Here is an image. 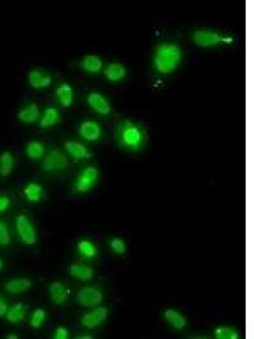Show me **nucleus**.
<instances>
[{
    "instance_id": "423d86ee",
    "label": "nucleus",
    "mask_w": 254,
    "mask_h": 339,
    "mask_svg": "<svg viewBox=\"0 0 254 339\" xmlns=\"http://www.w3.org/2000/svg\"><path fill=\"white\" fill-rule=\"evenodd\" d=\"M97 178H99V171L94 167H88L82 175L78 176V181H76V192H88L92 187L97 183Z\"/></svg>"
},
{
    "instance_id": "7ed1b4c3",
    "label": "nucleus",
    "mask_w": 254,
    "mask_h": 339,
    "mask_svg": "<svg viewBox=\"0 0 254 339\" xmlns=\"http://www.w3.org/2000/svg\"><path fill=\"white\" fill-rule=\"evenodd\" d=\"M193 41H195L197 46L212 48V46H217V44H220V43L231 44L232 38H222V36L217 34V32H213V31H197V32H193Z\"/></svg>"
},
{
    "instance_id": "cd10ccee",
    "label": "nucleus",
    "mask_w": 254,
    "mask_h": 339,
    "mask_svg": "<svg viewBox=\"0 0 254 339\" xmlns=\"http://www.w3.org/2000/svg\"><path fill=\"white\" fill-rule=\"evenodd\" d=\"M44 319H46V312L41 309H38L34 314H32V319H31V326L32 328H41V324L44 322Z\"/></svg>"
},
{
    "instance_id": "4468645a",
    "label": "nucleus",
    "mask_w": 254,
    "mask_h": 339,
    "mask_svg": "<svg viewBox=\"0 0 254 339\" xmlns=\"http://www.w3.org/2000/svg\"><path fill=\"white\" fill-rule=\"evenodd\" d=\"M39 115V109L36 104H29L27 107H24L21 112H19V120H22V122H34L36 119H38Z\"/></svg>"
},
{
    "instance_id": "2eb2a0df",
    "label": "nucleus",
    "mask_w": 254,
    "mask_h": 339,
    "mask_svg": "<svg viewBox=\"0 0 254 339\" xmlns=\"http://www.w3.org/2000/svg\"><path fill=\"white\" fill-rule=\"evenodd\" d=\"M71 277L78 278V280H90L94 277V270L87 265H73L70 268Z\"/></svg>"
},
{
    "instance_id": "20e7f679",
    "label": "nucleus",
    "mask_w": 254,
    "mask_h": 339,
    "mask_svg": "<svg viewBox=\"0 0 254 339\" xmlns=\"http://www.w3.org/2000/svg\"><path fill=\"white\" fill-rule=\"evenodd\" d=\"M15 226H17V232H19V236H21L24 244L36 243V231H34V227H32L31 221L27 219L26 216H17Z\"/></svg>"
},
{
    "instance_id": "2f4dec72",
    "label": "nucleus",
    "mask_w": 254,
    "mask_h": 339,
    "mask_svg": "<svg viewBox=\"0 0 254 339\" xmlns=\"http://www.w3.org/2000/svg\"><path fill=\"white\" fill-rule=\"evenodd\" d=\"M68 329H64V328H58L56 329V333H54V338L56 339H68Z\"/></svg>"
},
{
    "instance_id": "473e14b6",
    "label": "nucleus",
    "mask_w": 254,
    "mask_h": 339,
    "mask_svg": "<svg viewBox=\"0 0 254 339\" xmlns=\"http://www.w3.org/2000/svg\"><path fill=\"white\" fill-rule=\"evenodd\" d=\"M7 314V305H5V300H3L2 297H0V317L5 316Z\"/></svg>"
},
{
    "instance_id": "c85d7f7f",
    "label": "nucleus",
    "mask_w": 254,
    "mask_h": 339,
    "mask_svg": "<svg viewBox=\"0 0 254 339\" xmlns=\"http://www.w3.org/2000/svg\"><path fill=\"white\" fill-rule=\"evenodd\" d=\"M10 243V236H9V229H7V226L0 221V244L2 246H7Z\"/></svg>"
},
{
    "instance_id": "aec40b11",
    "label": "nucleus",
    "mask_w": 254,
    "mask_h": 339,
    "mask_svg": "<svg viewBox=\"0 0 254 339\" xmlns=\"http://www.w3.org/2000/svg\"><path fill=\"white\" fill-rule=\"evenodd\" d=\"M105 75H107V78L110 80V82H119V80H122L124 76H126V68H124L122 64H119V63H114V64H110V66L107 68Z\"/></svg>"
},
{
    "instance_id": "c756f323",
    "label": "nucleus",
    "mask_w": 254,
    "mask_h": 339,
    "mask_svg": "<svg viewBox=\"0 0 254 339\" xmlns=\"http://www.w3.org/2000/svg\"><path fill=\"white\" fill-rule=\"evenodd\" d=\"M110 246H112V249L117 253V254H124L126 253V244H124V241L122 239H112L110 241Z\"/></svg>"
},
{
    "instance_id": "1a4fd4ad",
    "label": "nucleus",
    "mask_w": 254,
    "mask_h": 339,
    "mask_svg": "<svg viewBox=\"0 0 254 339\" xmlns=\"http://www.w3.org/2000/svg\"><path fill=\"white\" fill-rule=\"evenodd\" d=\"M88 106L94 109L95 112L103 114V115L110 112V104H108V100L105 99V97L100 95V94H90V95H88Z\"/></svg>"
},
{
    "instance_id": "f03ea898",
    "label": "nucleus",
    "mask_w": 254,
    "mask_h": 339,
    "mask_svg": "<svg viewBox=\"0 0 254 339\" xmlns=\"http://www.w3.org/2000/svg\"><path fill=\"white\" fill-rule=\"evenodd\" d=\"M143 143V132L139 127H136L134 124L124 122V126H120V144H124L126 148L136 149L139 148V144Z\"/></svg>"
},
{
    "instance_id": "9d476101",
    "label": "nucleus",
    "mask_w": 254,
    "mask_h": 339,
    "mask_svg": "<svg viewBox=\"0 0 254 339\" xmlns=\"http://www.w3.org/2000/svg\"><path fill=\"white\" fill-rule=\"evenodd\" d=\"M50 295H51V300H53L54 304L61 305L66 302L68 295H70V290H68L63 283H58V282H56V283L50 285Z\"/></svg>"
},
{
    "instance_id": "4be33fe9",
    "label": "nucleus",
    "mask_w": 254,
    "mask_h": 339,
    "mask_svg": "<svg viewBox=\"0 0 254 339\" xmlns=\"http://www.w3.org/2000/svg\"><path fill=\"white\" fill-rule=\"evenodd\" d=\"M82 66L85 71H88V73H97V71H100V68H102V61H100L97 56H85L83 61H82Z\"/></svg>"
},
{
    "instance_id": "393cba45",
    "label": "nucleus",
    "mask_w": 254,
    "mask_h": 339,
    "mask_svg": "<svg viewBox=\"0 0 254 339\" xmlns=\"http://www.w3.org/2000/svg\"><path fill=\"white\" fill-rule=\"evenodd\" d=\"M26 153H27V156H29L31 160H38V158H41V156H43L44 146H43L41 143H38V141H34V143L27 144Z\"/></svg>"
},
{
    "instance_id": "bb28decb",
    "label": "nucleus",
    "mask_w": 254,
    "mask_h": 339,
    "mask_svg": "<svg viewBox=\"0 0 254 339\" xmlns=\"http://www.w3.org/2000/svg\"><path fill=\"white\" fill-rule=\"evenodd\" d=\"M215 338L219 339H237L239 334L236 333V329L232 328H217L215 329Z\"/></svg>"
},
{
    "instance_id": "6ab92c4d",
    "label": "nucleus",
    "mask_w": 254,
    "mask_h": 339,
    "mask_svg": "<svg viewBox=\"0 0 254 339\" xmlns=\"http://www.w3.org/2000/svg\"><path fill=\"white\" fill-rule=\"evenodd\" d=\"M66 149H68V153H70L73 158L76 160H80V158H88L90 156V153H88V149L82 146L80 143H73V141H68L66 143Z\"/></svg>"
},
{
    "instance_id": "412c9836",
    "label": "nucleus",
    "mask_w": 254,
    "mask_h": 339,
    "mask_svg": "<svg viewBox=\"0 0 254 339\" xmlns=\"http://www.w3.org/2000/svg\"><path fill=\"white\" fill-rule=\"evenodd\" d=\"M59 122V114L58 111L53 107H48L46 111H44V115L41 119V127H51L54 126V124Z\"/></svg>"
},
{
    "instance_id": "dca6fc26",
    "label": "nucleus",
    "mask_w": 254,
    "mask_h": 339,
    "mask_svg": "<svg viewBox=\"0 0 254 339\" xmlns=\"http://www.w3.org/2000/svg\"><path fill=\"white\" fill-rule=\"evenodd\" d=\"M12 170H14V156H12L9 151L2 153V155H0V175L9 176Z\"/></svg>"
},
{
    "instance_id": "b1692460",
    "label": "nucleus",
    "mask_w": 254,
    "mask_h": 339,
    "mask_svg": "<svg viewBox=\"0 0 254 339\" xmlns=\"http://www.w3.org/2000/svg\"><path fill=\"white\" fill-rule=\"evenodd\" d=\"M24 193H26V199L27 200H31V202H38V200H41L43 199V188H41V185H38V183H31V185H27L26 187V190H24Z\"/></svg>"
},
{
    "instance_id": "a211bd4d",
    "label": "nucleus",
    "mask_w": 254,
    "mask_h": 339,
    "mask_svg": "<svg viewBox=\"0 0 254 339\" xmlns=\"http://www.w3.org/2000/svg\"><path fill=\"white\" fill-rule=\"evenodd\" d=\"M26 310H27V305H24V304H17V305H14L12 309H7V314H5L7 321L21 322L24 319V316H26Z\"/></svg>"
},
{
    "instance_id": "7c9ffc66",
    "label": "nucleus",
    "mask_w": 254,
    "mask_h": 339,
    "mask_svg": "<svg viewBox=\"0 0 254 339\" xmlns=\"http://www.w3.org/2000/svg\"><path fill=\"white\" fill-rule=\"evenodd\" d=\"M9 205H10V200H9V197H5V195H0V212L7 211V209H9Z\"/></svg>"
},
{
    "instance_id": "0eeeda50",
    "label": "nucleus",
    "mask_w": 254,
    "mask_h": 339,
    "mask_svg": "<svg viewBox=\"0 0 254 339\" xmlns=\"http://www.w3.org/2000/svg\"><path fill=\"white\" fill-rule=\"evenodd\" d=\"M78 302L83 305V307H94V305H99L102 302V292L99 288H83L78 292Z\"/></svg>"
},
{
    "instance_id": "ddd939ff",
    "label": "nucleus",
    "mask_w": 254,
    "mask_h": 339,
    "mask_svg": "<svg viewBox=\"0 0 254 339\" xmlns=\"http://www.w3.org/2000/svg\"><path fill=\"white\" fill-rule=\"evenodd\" d=\"M29 288H31V280H27V278H17V280H12L5 285V290L9 293H22Z\"/></svg>"
},
{
    "instance_id": "72a5a7b5",
    "label": "nucleus",
    "mask_w": 254,
    "mask_h": 339,
    "mask_svg": "<svg viewBox=\"0 0 254 339\" xmlns=\"http://www.w3.org/2000/svg\"><path fill=\"white\" fill-rule=\"evenodd\" d=\"M2 266H3V263H2V260H0V270H2Z\"/></svg>"
},
{
    "instance_id": "5701e85b",
    "label": "nucleus",
    "mask_w": 254,
    "mask_h": 339,
    "mask_svg": "<svg viewBox=\"0 0 254 339\" xmlns=\"http://www.w3.org/2000/svg\"><path fill=\"white\" fill-rule=\"evenodd\" d=\"M164 319H166L169 324H171L173 328H176V329H183L185 324H187L185 317L181 316L180 312H176V310H166V312H164Z\"/></svg>"
},
{
    "instance_id": "39448f33",
    "label": "nucleus",
    "mask_w": 254,
    "mask_h": 339,
    "mask_svg": "<svg viewBox=\"0 0 254 339\" xmlns=\"http://www.w3.org/2000/svg\"><path fill=\"white\" fill-rule=\"evenodd\" d=\"M68 167V160L61 151L54 149L50 153V156H46L43 161V170L46 171H54V170H63Z\"/></svg>"
},
{
    "instance_id": "a878e982",
    "label": "nucleus",
    "mask_w": 254,
    "mask_h": 339,
    "mask_svg": "<svg viewBox=\"0 0 254 339\" xmlns=\"http://www.w3.org/2000/svg\"><path fill=\"white\" fill-rule=\"evenodd\" d=\"M78 251L82 253L83 256H87V258H94L97 254V248L90 243V241H80V243H78Z\"/></svg>"
},
{
    "instance_id": "f257e3e1",
    "label": "nucleus",
    "mask_w": 254,
    "mask_h": 339,
    "mask_svg": "<svg viewBox=\"0 0 254 339\" xmlns=\"http://www.w3.org/2000/svg\"><path fill=\"white\" fill-rule=\"evenodd\" d=\"M181 61V51L176 44H161L154 55V68L161 75H169Z\"/></svg>"
},
{
    "instance_id": "f3484780",
    "label": "nucleus",
    "mask_w": 254,
    "mask_h": 339,
    "mask_svg": "<svg viewBox=\"0 0 254 339\" xmlns=\"http://www.w3.org/2000/svg\"><path fill=\"white\" fill-rule=\"evenodd\" d=\"M56 94H58V99L59 102L63 104L64 107H70L71 104H73V88L70 87V85H61V87L56 90Z\"/></svg>"
},
{
    "instance_id": "9b49d317",
    "label": "nucleus",
    "mask_w": 254,
    "mask_h": 339,
    "mask_svg": "<svg viewBox=\"0 0 254 339\" xmlns=\"http://www.w3.org/2000/svg\"><path fill=\"white\" fill-rule=\"evenodd\" d=\"M80 134L87 141H95L100 138V126L92 122V120H87V122H83L80 126Z\"/></svg>"
},
{
    "instance_id": "6e6552de",
    "label": "nucleus",
    "mask_w": 254,
    "mask_h": 339,
    "mask_svg": "<svg viewBox=\"0 0 254 339\" xmlns=\"http://www.w3.org/2000/svg\"><path fill=\"white\" fill-rule=\"evenodd\" d=\"M107 316H108V310L103 309V307H99V309H95L94 312L85 314V316L82 317V324L88 329H94L95 326L102 324V322L107 319Z\"/></svg>"
},
{
    "instance_id": "f8f14e48",
    "label": "nucleus",
    "mask_w": 254,
    "mask_h": 339,
    "mask_svg": "<svg viewBox=\"0 0 254 339\" xmlns=\"http://www.w3.org/2000/svg\"><path fill=\"white\" fill-rule=\"evenodd\" d=\"M29 83L32 88H46L48 85L51 83V78H50V75L43 73V71H39V70H34L29 73Z\"/></svg>"
}]
</instances>
